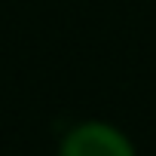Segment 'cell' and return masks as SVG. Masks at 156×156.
Instances as JSON below:
<instances>
[{
	"label": "cell",
	"mask_w": 156,
	"mask_h": 156,
	"mask_svg": "<svg viewBox=\"0 0 156 156\" xmlns=\"http://www.w3.org/2000/svg\"><path fill=\"white\" fill-rule=\"evenodd\" d=\"M58 156H138L129 135L104 119H86L64 132Z\"/></svg>",
	"instance_id": "obj_1"
}]
</instances>
